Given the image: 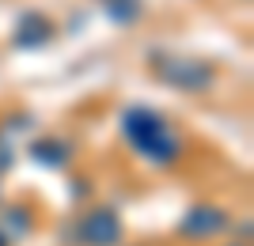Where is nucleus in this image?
Wrapping results in <instances>:
<instances>
[{
	"instance_id": "obj_10",
	"label": "nucleus",
	"mask_w": 254,
	"mask_h": 246,
	"mask_svg": "<svg viewBox=\"0 0 254 246\" xmlns=\"http://www.w3.org/2000/svg\"><path fill=\"white\" fill-rule=\"evenodd\" d=\"M232 246H247V243H232Z\"/></svg>"
},
{
	"instance_id": "obj_3",
	"label": "nucleus",
	"mask_w": 254,
	"mask_h": 246,
	"mask_svg": "<svg viewBox=\"0 0 254 246\" xmlns=\"http://www.w3.org/2000/svg\"><path fill=\"white\" fill-rule=\"evenodd\" d=\"M76 239H80V246H122V239H126L122 216L114 208H87L76 220Z\"/></svg>"
},
{
	"instance_id": "obj_7",
	"label": "nucleus",
	"mask_w": 254,
	"mask_h": 246,
	"mask_svg": "<svg viewBox=\"0 0 254 246\" xmlns=\"http://www.w3.org/2000/svg\"><path fill=\"white\" fill-rule=\"evenodd\" d=\"M103 4H106V19L118 23V27H133L140 19V11H144L140 0H103Z\"/></svg>"
},
{
	"instance_id": "obj_1",
	"label": "nucleus",
	"mask_w": 254,
	"mask_h": 246,
	"mask_svg": "<svg viewBox=\"0 0 254 246\" xmlns=\"http://www.w3.org/2000/svg\"><path fill=\"white\" fill-rule=\"evenodd\" d=\"M122 137L152 167H171L182 155V137L171 129V121L152 106H129L122 114Z\"/></svg>"
},
{
	"instance_id": "obj_9",
	"label": "nucleus",
	"mask_w": 254,
	"mask_h": 246,
	"mask_svg": "<svg viewBox=\"0 0 254 246\" xmlns=\"http://www.w3.org/2000/svg\"><path fill=\"white\" fill-rule=\"evenodd\" d=\"M0 246H11V239H8V231H0Z\"/></svg>"
},
{
	"instance_id": "obj_8",
	"label": "nucleus",
	"mask_w": 254,
	"mask_h": 246,
	"mask_svg": "<svg viewBox=\"0 0 254 246\" xmlns=\"http://www.w3.org/2000/svg\"><path fill=\"white\" fill-rule=\"evenodd\" d=\"M15 163V155H11V144H8V133H0V178L8 174V167Z\"/></svg>"
},
{
	"instance_id": "obj_2",
	"label": "nucleus",
	"mask_w": 254,
	"mask_h": 246,
	"mask_svg": "<svg viewBox=\"0 0 254 246\" xmlns=\"http://www.w3.org/2000/svg\"><path fill=\"white\" fill-rule=\"evenodd\" d=\"M152 76L167 87H179L186 95H205L216 84V68L201 57H152Z\"/></svg>"
},
{
	"instance_id": "obj_6",
	"label": "nucleus",
	"mask_w": 254,
	"mask_h": 246,
	"mask_svg": "<svg viewBox=\"0 0 254 246\" xmlns=\"http://www.w3.org/2000/svg\"><path fill=\"white\" fill-rule=\"evenodd\" d=\"M31 159L42 163V167H53V171H64L68 163H72V148L57 137H42L31 144Z\"/></svg>"
},
{
	"instance_id": "obj_4",
	"label": "nucleus",
	"mask_w": 254,
	"mask_h": 246,
	"mask_svg": "<svg viewBox=\"0 0 254 246\" xmlns=\"http://www.w3.org/2000/svg\"><path fill=\"white\" fill-rule=\"evenodd\" d=\"M228 212H224L220 204H193L186 208V216L179 220V235L190 239V243H212L216 235L228 231Z\"/></svg>"
},
{
	"instance_id": "obj_5",
	"label": "nucleus",
	"mask_w": 254,
	"mask_h": 246,
	"mask_svg": "<svg viewBox=\"0 0 254 246\" xmlns=\"http://www.w3.org/2000/svg\"><path fill=\"white\" fill-rule=\"evenodd\" d=\"M53 19L50 15H42V11H27V15H19V23H15V34H11V42L19 46V49H38V46H46L53 38Z\"/></svg>"
}]
</instances>
